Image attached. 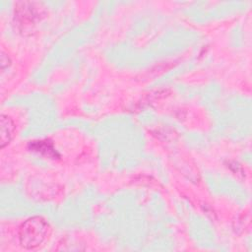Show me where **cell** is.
<instances>
[{"label": "cell", "instance_id": "obj_1", "mask_svg": "<svg viewBox=\"0 0 252 252\" xmlns=\"http://www.w3.org/2000/svg\"><path fill=\"white\" fill-rule=\"evenodd\" d=\"M50 232L47 221L40 217L27 220L19 228L20 244L27 249H34L42 245Z\"/></svg>", "mask_w": 252, "mask_h": 252}, {"label": "cell", "instance_id": "obj_2", "mask_svg": "<svg viewBox=\"0 0 252 252\" xmlns=\"http://www.w3.org/2000/svg\"><path fill=\"white\" fill-rule=\"evenodd\" d=\"M0 146L4 148L10 143L13 138L15 125L10 117L7 115H1V124H0Z\"/></svg>", "mask_w": 252, "mask_h": 252}]
</instances>
